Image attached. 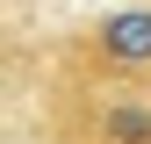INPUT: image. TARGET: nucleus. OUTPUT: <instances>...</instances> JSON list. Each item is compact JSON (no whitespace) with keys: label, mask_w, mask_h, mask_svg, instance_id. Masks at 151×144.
Wrapping results in <instances>:
<instances>
[{"label":"nucleus","mask_w":151,"mask_h":144,"mask_svg":"<svg viewBox=\"0 0 151 144\" xmlns=\"http://www.w3.org/2000/svg\"><path fill=\"white\" fill-rule=\"evenodd\" d=\"M79 72L151 86V0H129L115 14H93L79 29Z\"/></svg>","instance_id":"1"}]
</instances>
